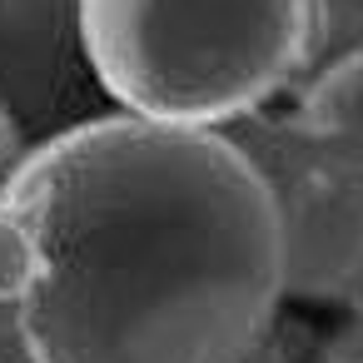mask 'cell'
<instances>
[{"instance_id": "cell-2", "label": "cell", "mask_w": 363, "mask_h": 363, "mask_svg": "<svg viewBox=\"0 0 363 363\" xmlns=\"http://www.w3.org/2000/svg\"><path fill=\"white\" fill-rule=\"evenodd\" d=\"M318 35V0H80L105 100L160 125L219 130L284 90Z\"/></svg>"}, {"instance_id": "cell-8", "label": "cell", "mask_w": 363, "mask_h": 363, "mask_svg": "<svg viewBox=\"0 0 363 363\" xmlns=\"http://www.w3.org/2000/svg\"><path fill=\"white\" fill-rule=\"evenodd\" d=\"M343 363H363V333L343 343Z\"/></svg>"}, {"instance_id": "cell-4", "label": "cell", "mask_w": 363, "mask_h": 363, "mask_svg": "<svg viewBox=\"0 0 363 363\" xmlns=\"http://www.w3.org/2000/svg\"><path fill=\"white\" fill-rule=\"evenodd\" d=\"M279 209L284 289L338 294L363 279V160L308 155L289 184L269 179Z\"/></svg>"}, {"instance_id": "cell-1", "label": "cell", "mask_w": 363, "mask_h": 363, "mask_svg": "<svg viewBox=\"0 0 363 363\" xmlns=\"http://www.w3.org/2000/svg\"><path fill=\"white\" fill-rule=\"evenodd\" d=\"M0 204L35 234V363H249L279 313L269 174L219 130L105 110L21 155Z\"/></svg>"}, {"instance_id": "cell-3", "label": "cell", "mask_w": 363, "mask_h": 363, "mask_svg": "<svg viewBox=\"0 0 363 363\" xmlns=\"http://www.w3.org/2000/svg\"><path fill=\"white\" fill-rule=\"evenodd\" d=\"M0 105L35 145L105 115L80 40V0H0Z\"/></svg>"}, {"instance_id": "cell-6", "label": "cell", "mask_w": 363, "mask_h": 363, "mask_svg": "<svg viewBox=\"0 0 363 363\" xmlns=\"http://www.w3.org/2000/svg\"><path fill=\"white\" fill-rule=\"evenodd\" d=\"M35 269H40L35 234L26 229V219L16 209L0 204V303H21V294L30 289Z\"/></svg>"}, {"instance_id": "cell-7", "label": "cell", "mask_w": 363, "mask_h": 363, "mask_svg": "<svg viewBox=\"0 0 363 363\" xmlns=\"http://www.w3.org/2000/svg\"><path fill=\"white\" fill-rule=\"evenodd\" d=\"M21 155H26V135H21V125L6 115V105H0V184L11 179V169L21 164Z\"/></svg>"}, {"instance_id": "cell-5", "label": "cell", "mask_w": 363, "mask_h": 363, "mask_svg": "<svg viewBox=\"0 0 363 363\" xmlns=\"http://www.w3.org/2000/svg\"><path fill=\"white\" fill-rule=\"evenodd\" d=\"M303 130L313 140H363V50H348L308 85Z\"/></svg>"}]
</instances>
